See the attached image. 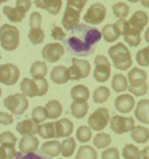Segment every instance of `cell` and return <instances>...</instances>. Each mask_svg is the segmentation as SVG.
Wrapping results in <instances>:
<instances>
[{
  "label": "cell",
  "instance_id": "db71d44e",
  "mask_svg": "<svg viewBox=\"0 0 149 159\" xmlns=\"http://www.w3.org/2000/svg\"><path fill=\"white\" fill-rule=\"evenodd\" d=\"M38 83V96H45L49 91V82L46 79H37Z\"/></svg>",
  "mask_w": 149,
  "mask_h": 159
},
{
  "label": "cell",
  "instance_id": "c3c4849f",
  "mask_svg": "<svg viewBox=\"0 0 149 159\" xmlns=\"http://www.w3.org/2000/svg\"><path fill=\"white\" fill-rule=\"evenodd\" d=\"M30 28H41L42 25V15L39 12H33L30 15Z\"/></svg>",
  "mask_w": 149,
  "mask_h": 159
},
{
  "label": "cell",
  "instance_id": "6125c7cd",
  "mask_svg": "<svg viewBox=\"0 0 149 159\" xmlns=\"http://www.w3.org/2000/svg\"><path fill=\"white\" fill-rule=\"evenodd\" d=\"M130 3H137V2H141V0H128Z\"/></svg>",
  "mask_w": 149,
  "mask_h": 159
},
{
  "label": "cell",
  "instance_id": "30bf717a",
  "mask_svg": "<svg viewBox=\"0 0 149 159\" xmlns=\"http://www.w3.org/2000/svg\"><path fill=\"white\" fill-rule=\"evenodd\" d=\"M20 70L13 63L0 65V83L5 86H13L19 82Z\"/></svg>",
  "mask_w": 149,
  "mask_h": 159
},
{
  "label": "cell",
  "instance_id": "74e56055",
  "mask_svg": "<svg viewBox=\"0 0 149 159\" xmlns=\"http://www.w3.org/2000/svg\"><path fill=\"white\" fill-rule=\"evenodd\" d=\"M92 135H93V133H92V128L87 126V125H81L77 130H76V139L79 142H81V143H87V142H89L92 139Z\"/></svg>",
  "mask_w": 149,
  "mask_h": 159
},
{
  "label": "cell",
  "instance_id": "f1b7e54d",
  "mask_svg": "<svg viewBox=\"0 0 149 159\" xmlns=\"http://www.w3.org/2000/svg\"><path fill=\"white\" fill-rule=\"evenodd\" d=\"M38 135L43 139H54L56 138V129H55V121L54 122H43L39 125Z\"/></svg>",
  "mask_w": 149,
  "mask_h": 159
},
{
  "label": "cell",
  "instance_id": "003e7915",
  "mask_svg": "<svg viewBox=\"0 0 149 159\" xmlns=\"http://www.w3.org/2000/svg\"><path fill=\"white\" fill-rule=\"evenodd\" d=\"M0 4H2V3H0Z\"/></svg>",
  "mask_w": 149,
  "mask_h": 159
},
{
  "label": "cell",
  "instance_id": "603a6c76",
  "mask_svg": "<svg viewBox=\"0 0 149 159\" xmlns=\"http://www.w3.org/2000/svg\"><path fill=\"white\" fill-rule=\"evenodd\" d=\"M130 83H128V78L124 76L123 74H115L111 79V88L114 92L117 93H123L124 91H128Z\"/></svg>",
  "mask_w": 149,
  "mask_h": 159
},
{
  "label": "cell",
  "instance_id": "3957f363",
  "mask_svg": "<svg viewBox=\"0 0 149 159\" xmlns=\"http://www.w3.org/2000/svg\"><path fill=\"white\" fill-rule=\"evenodd\" d=\"M0 45L7 52H13L20 45L19 28L12 24H4L0 28Z\"/></svg>",
  "mask_w": 149,
  "mask_h": 159
},
{
  "label": "cell",
  "instance_id": "11a10c76",
  "mask_svg": "<svg viewBox=\"0 0 149 159\" xmlns=\"http://www.w3.org/2000/svg\"><path fill=\"white\" fill-rule=\"evenodd\" d=\"M13 122V115L7 112H0V125H11Z\"/></svg>",
  "mask_w": 149,
  "mask_h": 159
},
{
  "label": "cell",
  "instance_id": "ee69618b",
  "mask_svg": "<svg viewBox=\"0 0 149 159\" xmlns=\"http://www.w3.org/2000/svg\"><path fill=\"white\" fill-rule=\"evenodd\" d=\"M17 151L13 146H3L0 145V159H15Z\"/></svg>",
  "mask_w": 149,
  "mask_h": 159
},
{
  "label": "cell",
  "instance_id": "5bb4252c",
  "mask_svg": "<svg viewBox=\"0 0 149 159\" xmlns=\"http://www.w3.org/2000/svg\"><path fill=\"white\" fill-rule=\"evenodd\" d=\"M38 129L39 124H37L33 118H25V120L17 122L16 125L17 133L21 135H36L38 134Z\"/></svg>",
  "mask_w": 149,
  "mask_h": 159
},
{
  "label": "cell",
  "instance_id": "1f68e13d",
  "mask_svg": "<svg viewBox=\"0 0 149 159\" xmlns=\"http://www.w3.org/2000/svg\"><path fill=\"white\" fill-rule=\"evenodd\" d=\"M3 13L7 16V19L11 22H13V24H16V22H21L25 17V15L22 13L21 11H19L16 7H9V5L3 8Z\"/></svg>",
  "mask_w": 149,
  "mask_h": 159
},
{
  "label": "cell",
  "instance_id": "4dcf8cb0",
  "mask_svg": "<svg viewBox=\"0 0 149 159\" xmlns=\"http://www.w3.org/2000/svg\"><path fill=\"white\" fill-rule=\"evenodd\" d=\"M45 107L49 113V118H51V120H58L63 113V105L60 104L59 100H50Z\"/></svg>",
  "mask_w": 149,
  "mask_h": 159
},
{
  "label": "cell",
  "instance_id": "e0dca14e",
  "mask_svg": "<svg viewBox=\"0 0 149 159\" xmlns=\"http://www.w3.org/2000/svg\"><path fill=\"white\" fill-rule=\"evenodd\" d=\"M50 78H51V80H53V83L58 84V86L66 84L70 80V69L66 66H56L51 70Z\"/></svg>",
  "mask_w": 149,
  "mask_h": 159
},
{
  "label": "cell",
  "instance_id": "e575fe53",
  "mask_svg": "<svg viewBox=\"0 0 149 159\" xmlns=\"http://www.w3.org/2000/svg\"><path fill=\"white\" fill-rule=\"evenodd\" d=\"M110 98V89L105 86L97 87L93 92V101L97 104H104Z\"/></svg>",
  "mask_w": 149,
  "mask_h": 159
},
{
  "label": "cell",
  "instance_id": "ffe728a7",
  "mask_svg": "<svg viewBox=\"0 0 149 159\" xmlns=\"http://www.w3.org/2000/svg\"><path fill=\"white\" fill-rule=\"evenodd\" d=\"M135 118L141 124H149V100L143 99L136 104L135 108Z\"/></svg>",
  "mask_w": 149,
  "mask_h": 159
},
{
  "label": "cell",
  "instance_id": "7dc6e473",
  "mask_svg": "<svg viewBox=\"0 0 149 159\" xmlns=\"http://www.w3.org/2000/svg\"><path fill=\"white\" fill-rule=\"evenodd\" d=\"M62 0H50V5H49V8H47V12L50 15H58L60 12V8H62Z\"/></svg>",
  "mask_w": 149,
  "mask_h": 159
},
{
  "label": "cell",
  "instance_id": "9a60e30c",
  "mask_svg": "<svg viewBox=\"0 0 149 159\" xmlns=\"http://www.w3.org/2000/svg\"><path fill=\"white\" fill-rule=\"evenodd\" d=\"M56 138H68L73 133V122L68 118H60L55 121Z\"/></svg>",
  "mask_w": 149,
  "mask_h": 159
},
{
  "label": "cell",
  "instance_id": "680465c9",
  "mask_svg": "<svg viewBox=\"0 0 149 159\" xmlns=\"http://www.w3.org/2000/svg\"><path fill=\"white\" fill-rule=\"evenodd\" d=\"M141 159H149V146H145L141 150Z\"/></svg>",
  "mask_w": 149,
  "mask_h": 159
},
{
  "label": "cell",
  "instance_id": "8992f818",
  "mask_svg": "<svg viewBox=\"0 0 149 159\" xmlns=\"http://www.w3.org/2000/svg\"><path fill=\"white\" fill-rule=\"evenodd\" d=\"M110 112L107 108H98L88 118V125L94 132H102L110 124Z\"/></svg>",
  "mask_w": 149,
  "mask_h": 159
},
{
  "label": "cell",
  "instance_id": "cb8c5ba5",
  "mask_svg": "<svg viewBox=\"0 0 149 159\" xmlns=\"http://www.w3.org/2000/svg\"><path fill=\"white\" fill-rule=\"evenodd\" d=\"M102 38L105 39L106 42L109 43H113V42H115L117 39L122 36L120 34V32L118 29V26L115 25V22L114 24H107L105 25L104 28H102Z\"/></svg>",
  "mask_w": 149,
  "mask_h": 159
},
{
  "label": "cell",
  "instance_id": "277c9868",
  "mask_svg": "<svg viewBox=\"0 0 149 159\" xmlns=\"http://www.w3.org/2000/svg\"><path fill=\"white\" fill-rule=\"evenodd\" d=\"M110 76H111V62L102 54L96 55L94 70H93L94 80L98 83H105L110 79Z\"/></svg>",
  "mask_w": 149,
  "mask_h": 159
},
{
  "label": "cell",
  "instance_id": "836d02e7",
  "mask_svg": "<svg viewBox=\"0 0 149 159\" xmlns=\"http://www.w3.org/2000/svg\"><path fill=\"white\" fill-rule=\"evenodd\" d=\"M111 143V135L107 133H97L93 137V145L96 149H107Z\"/></svg>",
  "mask_w": 149,
  "mask_h": 159
},
{
  "label": "cell",
  "instance_id": "4316f807",
  "mask_svg": "<svg viewBox=\"0 0 149 159\" xmlns=\"http://www.w3.org/2000/svg\"><path fill=\"white\" fill-rule=\"evenodd\" d=\"M71 98L73 101H88L90 98L89 88L84 84H77L71 89Z\"/></svg>",
  "mask_w": 149,
  "mask_h": 159
},
{
  "label": "cell",
  "instance_id": "44dd1931",
  "mask_svg": "<svg viewBox=\"0 0 149 159\" xmlns=\"http://www.w3.org/2000/svg\"><path fill=\"white\" fill-rule=\"evenodd\" d=\"M41 151L50 158H56L59 154H62V143L56 139H47L41 146Z\"/></svg>",
  "mask_w": 149,
  "mask_h": 159
},
{
  "label": "cell",
  "instance_id": "4fadbf2b",
  "mask_svg": "<svg viewBox=\"0 0 149 159\" xmlns=\"http://www.w3.org/2000/svg\"><path fill=\"white\" fill-rule=\"evenodd\" d=\"M80 11L74 9L72 7H66L64 11V15H63V19H62V24L63 28L67 30H72L74 29L77 25H79V21H80Z\"/></svg>",
  "mask_w": 149,
  "mask_h": 159
},
{
  "label": "cell",
  "instance_id": "5b68a950",
  "mask_svg": "<svg viewBox=\"0 0 149 159\" xmlns=\"http://www.w3.org/2000/svg\"><path fill=\"white\" fill-rule=\"evenodd\" d=\"M4 107L9 112H12V115L21 116L26 112L28 107H29V101L24 93H13L4 99Z\"/></svg>",
  "mask_w": 149,
  "mask_h": 159
},
{
  "label": "cell",
  "instance_id": "60d3db41",
  "mask_svg": "<svg viewBox=\"0 0 149 159\" xmlns=\"http://www.w3.org/2000/svg\"><path fill=\"white\" fill-rule=\"evenodd\" d=\"M32 118L34 121H36L37 124H43L46 120L49 118V113H47V111H46V107H36L33 109V112H32Z\"/></svg>",
  "mask_w": 149,
  "mask_h": 159
},
{
  "label": "cell",
  "instance_id": "d590c367",
  "mask_svg": "<svg viewBox=\"0 0 149 159\" xmlns=\"http://www.w3.org/2000/svg\"><path fill=\"white\" fill-rule=\"evenodd\" d=\"M74 150H76V139L72 137L64 138L62 142V155L64 158H70L74 154Z\"/></svg>",
  "mask_w": 149,
  "mask_h": 159
},
{
  "label": "cell",
  "instance_id": "ab89813d",
  "mask_svg": "<svg viewBox=\"0 0 149 159\" xmlns=\"http://www.w3.org/2000/svg\"><path fill=\"white\" fill-rule=\"evenodd\" d=\"M28 38L33 45H39L45 39V32L42 30V28H30L29 33H28Z\"/></svg>",
  "mask_w": 149,
  "mask_h": 159
},
{
  "label": "cell",
  "instance_id": "2e32d148",
  "mask_svg": "<svg viewBox=\"0 0 149 159\" xmlns=\"http://www.w3.org/2000/svg\"><path fill=\"white\" fill-rule=\"evenodd\" d=\"M39 147V141L36 135H22V138L19 141V150L24 154L34 152Z\"/></svg>",
  "mask_w": 149,
  "mask_h": 159
},
{
  "label": "cell",
  "instance_id": "6da1fadb",
  "mask_svg": "<svg viewBox=\"0 0 149 159\" xmlns=\"http://www.w3.org/2000/svg\"><path fill=\"white\" fill-rule=\"evenodd\" d=\"M68 38V46L74 54L88 55L93 53V46L101 39L102 33L94 28H88L87 25H77L71 30Z\"/></svg>",
  "mask_w": 149,
  "mask_h": 159
},
{
  "label": "cell",
  "instance_id": "484cf974",
  "mask_svg": "<svg viewBox=\"0 0 149 159\" xmlns=\"http://www.w3.org/2000/svg\"><path fill=\"white\" fill-rule=\"evenodd\" d=\"M123 37H124V42L131 48L139 46L141 42V32L139 29H136V28H134L132 25L128 28V30L126 32V34Z\"/></svg>",
  "mask_w": 149,
  "mask_h": 159
},
{
  "label": "cell",
  "instance_id": "7402d4cb",
  "mask_svg": "<svg viewBox=\"0 0 149 159\" xmlns=\"http://www.w3.org/2000/svg\"><path fill=\"white\" fill-rule=\"evenodd\" d=\"M128 21L134 28H136V29H139L141 32V30H144V28H147L149 17H148V13L144 12V11H136L130 17Z\"/></svg>",
  "mask_w": 149,
  "mask_h": 159
},
{
  "label": "cell",
  "instance_id": "b9f144b4",
  "mask_svg": "<svg viewBox=\"0 0 149 159\" xmlns=\"http://www.w3.org/2000/svg\"><path fill=\"white\" fill-rule=\"evenodd\" d=\"M136 62L137 65L141 67H148L149 66V45L144 49H140L136 53Z\"/></svg>",
  "mask_w": 149,
  "mask_h": 159
},
{
  "label": "cell",
  "instance_id": "d6986e66",
  "mask_svg": "<svg viewBox=\"0 0 149 159\" xmlns=\"http://www.w3.org/2000/svg\"><path fill=\"white\" fill-rule=\"evenodd\" d=\"M21 93H24L26 98H37L38 96V83L37 79L25 78L20 83Z\"/></svg>",
  "mask_w": 149,
  "mask_h": 159
},
{
  "label": "cell",
  "instance_id": "7bdbcfd3",
  "mask_svg": "<svg viewBox=\"0 0 149 159\" xmlns=\"http://www.w3.org/2000/svg\"><path fill=\"white\" fill-rule=\"evenodd\" d=\"M17 138L12 132H3L0 133V145L3 146H16Z\"/></svg>",
  "mask_w": 149,
  "mask_h": 159
},
{
  "label": "cell",
  "instance_id": "d6a6232c",
  "mask_svg": "<svg viewBox=\"0 0 149 159\" xmlns=\"http://www.w3.org/2000/svg\"><path fill=\"white\" fill-rule=\"evenodd\" d=\"M74 159H97L96 147H92L89 145L80 146L76 155H74Z\"/></svg>",
  "mask_w": 149,
  "mask_h": 159
},
{
  "label": "cell",
  "instance_id": "52a82bcc",
  "mask_svg": "<svg viewBox=\"0 0 149 159\" xmlns=\"http://www.w3.org/2000/svg\"><path fill=\"white\" fill-rule=\"evenodd\" d=\"M136 126L134 117H126L115 115L111 117L110 120V128L113 133L115 134H124V133H131V130Z\"/></svg>",
  "mask_w": 149,
  "mask_h": 159
},
{
  "label": "cell",
  "instance_id": "681fc988",
  "mask_svg": "<svg viewBox=\"0 0 149 159\" xmlns=\"http://www.w3.org/2000/svg\"><path fill=\"white\" fill-rule=\"evenodd\" d=\"M32 7V0H16V8L21 11L22 13H26Z\"/></svg>",
  "mask_w": 149,
  "mask_h": 159
},
{
  "label": "cell",
  "instance_id": "f5cc1de1",
  "mask_svg": "<svg viewBox=\"0 0 149 159\" xmlns=\"http://www.w3.org/2000/svg\"><path fill=\"white\" fill-rule=\"evenodd\" d=\"M87 3H88V0H67L68 7H72L74 9L80 11V12L84 9V7L87 5Z\"/></svg>",
  "mask_w": 149,
  "mask_h": 159
},
{
  "label": "cell",
  "instance_id": "7a4b0ae2",
  "mask_svg": "<svg viewBox=\"0 0 149 159\" xmlns=\"http://www.w3.org/2000/svg\"><path fill=\"white\" fill-rule=\"evenodd\" d=\"M109 57L113 62V66L117 70L127 71L132 69V57H131L130 49L124 43L118 42L109 49Z\"/></svg>",
  "mask_w": 149,
  "mask_h": 159
},
{
  "label": "cell",
  "instance_id": "ba28073f",
  "mask_svg": "<svg viewBox=\"0 0 149 159\" xmlns=\"http://www.w3.org/2000/svg\"><path fill=\"white\" fill-rule=\"evenodd\" d=\"M106 19V7L102 3H93L84 15V21L90 25H100Z\"/></svg>",
  "mask_w": 149,
  "mask_h": 159
},
{
  "label": "cell",
  "instance_id": "f546056e",
  "mask_svg": "<svg viewBox=\"0 0 149 159\" xmlns=\"http://www.w3.org/2000/svg\"><path fill=\"white\" fill-rule=\"evenodd\" d=\"M47 72V63L43 61H36L30 67V75L33 79H45Z\"/></svg>",
  "mask_w": 149,
  "mask_h": 159
},
{
  "label": "cell",
  "instance_id": "91938a15",
  "mask_svg": "<svg viewBox=\"0 0 149 159\" xmlns=\"http://www.w3.org/2000/svg\"><path fill=\"white\" fill-rule=\"evenodd\" d=\"M144 39L149 43V26L147 28V30H145V33H144Z\"/></svg>",
  "mask_w": 149,
  "mask_h": 159
},
{
  "label": "cell",
  "instance_id": "be15d7a7",
  "mask_svg": "<svg viewBox=\"0 0 149 159\" xmlns=\"http://www.w3.org/2000/svg\"><path fill=\"white\" fill-rule=\"evenodd\" d=\"M8 0H0V3H7Z\"/></svg>",
  "mask_w": 149,
  "mask_h": 159
},
{
  "label": "cell",
  "instance_id": "94428289",
  "mask_svg": "<svg viewBox=\"0 0 149 159\" xmlns=\"http://www.w3.org/2000/svg\"><path fill=\"white\" fill-rule=\"evenodd\" d=\"M141 5L143 7H145V8H149V0H141Z\"/></svg>",
  "mask_w": 149,
  "mask_h": 159
},
{
  "label": "cell",
  "instance_id": "8d00e7d4",
  "mask_svg": "<svg viewBox=\"0 0 149 159\" xmlns=\"http://www.w3.org/2000/svg\"><path fill=\"white\" fill-rule=\"evenodd\" d=\"M122 155L124 159H141V150L132 143H127L123 147Z\"/></svg>",
  "mask_w": 149,
  "mask_h": 159
},
{
  "label": "cell",
  "instance_id": "03108f58",
  "mask_svg": "<svg viewBox=\"0 0 149 159\" xmlns=\"http://www.w3.org/2000/svg\"><path fill=\"white\" fill-rule=\"evenodd\" d=\"M0 59H2V53H0Z\"/></svg>",
  "mask_w": 149,
  "mask_h": 159
},
{
  "label": "cell",
  "instance_id": "d4e9b609",
  "mask_svg": "<svg viewBox=\"0 0 149 159\" xmlns=\"http://www.w3.org/2000/svg\"><path fill=\"white\" fill-rule=\"evenodd\" d=\"M131 138L136 143H147L149 141V129L143 125H136L131 130Z\"/></svg>",
  "mask_w": 149,
  "mask_h": 159
},
{
  "label": "cell",
  "instance_id": "9f6ffc18",
  "mask_svg": "<svg viewBox=\"0 0 149 159\" xmlns=\"http://www.w3.org/2000/svg\"><path fill=\"white\" fill-rule=\"evenodd\" d=\"M15 159H46L43 157H39L34 152H28V154H24V152H17V155L15 157Z\"/></svg>",
  "mask_w": 149,
  "mask_h": 159
},
{
  "label": "cell",
  "instance_id": "6f0895ef",
  "mask_svg": "<svg viewBox=\"0 0 149 159\" xmlns=\"http://www.w3.org/2000/svg\"><path fill=\"white\" fill-rule=\"evenodd\" d=\"M34 4H36V7L39 8V9L47 11L49 5H50V0H34Z\"/></svg>",
  "mask_w": 149,
  "mask_h": 159
},
{
  "label": "cell",
  "instance_id": "f907efd6",
  "mask_svg": "<svg viewBox=\"0 0 149 159\" xmlns=\"http://www.w3.org/2000/svg\"><path fill=\"white\" fill-rule=\"evenodd\" d=\"M51 36H53V38L56 39V41H62V39L66 38V33L60 26L54 25L53 29H51Z\"/></svg>",
  "mask_w": 149,
  "mask_h": 159
},
{
  "label": "cell",
  "instance_id": "816d5d0a",
  "mask_svg": "<svg viewBox=\"0 0 149 159\" xmlns=\"http://www.w3.org/2000/svg\"><path fill=\"white\" fill-rule=\"evenodd\" d=\"M115 25L118 26V29H119V32H120V34H122V36L126 34V32H127L128 28L131 26L130 21H128L127 19H119V20H117Z\"/></svg>",
  "mask_w": 149,
  "mask_h": 159
},
{
  "label": "cell",
  "instance_id": "83f0119b",
  "mask_svg": "<svg viewBox=\"0 0 149 159\" xmlns=\"http://www.w3.org/2000/svg\"><path fill=\"white\" fill-rule=\"evenodd\" d=\"M70 111L74 118H83L87 116L89 111V104L87 101H72Z\"/></svg>",
  "mask_w": 149,
  "mask_h": 159
},
{
  "label": "cell",
  "instance_id": "ac0fdd59",
  "mask_svg": "<svg viewBox=\"0 0 149 159\" xmlns=\"http://www.w3.org/2000/svg\"><path fill=\"white\" fill-rule=\"evenodd\" d=\"M128 83L131 87H139L143 86V84L147 83V72L145 70H141L139 67H132L130 71H128Z\"/></svg>",
  "mask_w": 149,
  "mask_h": 159
},
{
  "label": "cell",
  "instance_id": "f6af8a7d",
  "mask_svg": "<svg viewBox=\"0 0 149 159\" xmlns=\"http://www.w3.org/2000/svg\"><path fill=\"white\" fill-rule=\"evenodd\" d=\"M102 159H119L120 158V152L117 147H107L102 151L101 154Z\"/></svg>",
  "mask_w": 149,
  "mask_h": 159
},
{
  "label": "cell",
  "instance_id": "7c38bea8",
  "mask_svg": "<svg viewBox=\"0 0 149 159\" xmlns=\"http://www.w3.org/2000/svg\"><path fill=\"white\" fill-rule=\"evenodd\" d=\"M114 105H115V109L118 112H120V113H123V115L130 113L134 108H136L135 96L131 95V93H122L115 99Z\"/></svg>",
  "mask_w": 149,
  "mask_h": 159
},
{
  "label": "cell",
  "instance_id": "f35d334b",
  "mask_svg": "<svg viewBox=\"0 0 149 159\" xmlns=\"http://www.w3.org/2000/svg\"><path fill=\"white\" fill-rule=\"evenodd\" d=\"M113 13L114 16L119 20V19H126L130 13V7L123 2H118L113 5Z\"/></svg>",
  "mask_w": 149,
  "mask_h": 159
},
{
  "label": "cell",
  "instance_id": "bcb514c9",
  "mask_svg": "<svg viewBox=\"0 0 149 159\" xmlns=\"http://www.w3.org/2000/svg\"><path fill=\"white\" fill-rule=\"evenodd\" d=\"M148 89H149V87H148V83H145V84H143V86H139V87H128V92L131 93V95H134V96H144V95H147L148 93Z\"/></svg>",
  "mask_w": 149,
  "mask_h": 159
},
{
  "label": "cell",
  "instance_id": "e7e4bbea",
  "mask_svg": "<svg viewBox=\"0 0 149 159\" xmlns=\"http://www.w3.org/2000/svg\"><path fill=\"white\" fill-rule=\"evenodd\" d=\"M2 93H3V91H2V88H0V98H2Z\"/></svg>",
  "mask_w": 149,
  "mask_h": 159
},
{
  "label": "cell",
  "instance_id": "8fae6325",
  "mask_svg": "<svg viewBox=\"0 0 149 159\" xmlns=\"http://www.w3.org/2000/svg\"><path fill=\"white\" fill-rule=\"evenodd\" d=\"M66 50L64 46L59 42H51L47 43L46 46L42 49V58L46 62H50V63H55L58 62L63 55H64Z\"/></svg>",
  "mask_w": 149,
  "mask_h": 159
},
{
  "label": "cell",
  "instance_id": "9c48e42d",
  "mask_svg": "<svg viewBox=\"0 0 149 159\" xmlns=\"http://www.w3.org/2000/svg\"><path fill=\"white\" fill-rule=\"evenodd\" d=\"M90 74V63L87 59L73 58L70 67V80H80L88 78Z\"/></svg>",
  "mask_w": 149,
  "mask_h": 159
}]
</instances>
